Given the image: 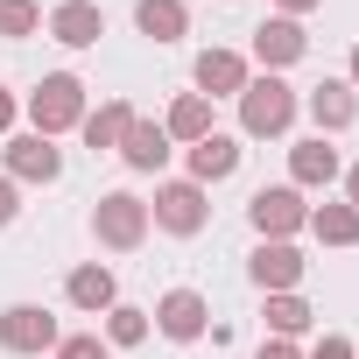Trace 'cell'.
I'll use <instances>...</instances> for the list:
<instances>
[{
  "instance_id": "1",
  "label": "cell",
  "mask_w": 359,
  "mask_h": 359,
  "mask_svg": "<svg viewBox=\"0 0 359 359\" xmlns=\"http://www.w3.org/2000/svg\"><path fill=\"white\" fill-rule=\"evenodd\" d=\"M29 120H36V134H43V141H50V134H64V127H78V120H85V85H78L71 71L43 78V85L29 92Z\"/></svg>"
},
{
  "instance_id": "2",
  "label": "cell",
  "mask_w": 359,
  "mask_h": 359,
  "mask_svg": "<svg viewBox=\"0 0 359 359\" xmlns=\"http://www.w3.org/2000/svg\"><path fill=\"white\" fill-rule=\"evenodd\" d=\"M240 120H247V134H289V120H296V92L268 71V78H247V92H240Z\"/></svg>"
},
{
  "instance_id": "3",
  "label": "cell",
  "mask_w": 359,
  "mask_h": 359,
  "mask_svg": "<svg viewBox=\"0 0 359 359\" xmlns=\"http://www.w3.org/2000/svg\"><path fill=\"white\" fill-rule=\"evenodd\" d=\"M92 226H99V240L106 247H141L148 240V205L141 198H127V191H113V198H99V212H92Z\"/></svg>"
},
{
  "instance_id": "4",
  "label": "cell",
  "mask_w": 359,
  "mask_h": 359,
  "mask_svg": "<svg viewBox=\"0 0 359 359\" xmlns=\"http://www.w3.org/2000/svg\"><path fill=\"white\" fill-rule=\"evenodd\" d=\"M0 345H8V352H50V345H57V317H50L43 303L0 310Z\"/></svg>"
},
{
  "instance_id": "5",
  "label": "cell",
  "mask_w": 359,
  "mask_h": 359,
  "mask_svg": "<svg viewBox=\"0 0 359 359\" xmlns=\"http://www.w3.org/2000/svg\"><path fill=\"white\" fill-rule=\"evenodd\" d=\"M155 226L162 233H198L205 226V184H162L155 191Z\"/></svg>"
},
{
  "instance_id": "6",
  "label": "cell",
  "mask_w": 359,
  "mask_h": 359,
  "mask_svg": "<svg viewBox=\"0 0 359 359\" xmlns=\"http://www.w3.org/2000/svg\"><path fill=\"white\" fill-rule=\"evenodd\" d=\"M247 219L261 226V240H282V233H296V226H303V198H296L289 184H275V191H254Z\"/></svg>"
},
{
  "instance_id": "7",
  "label": "cell",
  "mask_w": 359,
  "mask_h": 359,
  "mask_svg": "<svg viewBox=\"0 0 359 359\" xmlns=\"http://www.w3.org/2000/svg\"><path fill=\"white\" fill-rule=\"evenodd\" d=\"M247 275H254L261 289H275V296H282V289L303 275V254H296L289 240H261V247H254V261H247Z\"/></svg>"
},
{
  "instance_id": "8",
  "label": "cell",
  "mask_w": 359,
  "mask_h": 359,
  "mask_svg": "<svg viewBox=\"0 0 359 359\" xmlns=\"http://www.w3.org/2000/svg\"><path fill=\"white\" fill-rule=\"evenodd\" d=\"M155 324H162V338H184V345H191V338L205 331V296H198V289H169V296L155 303Z\"/></svg>"
},
{
  "instance_id": "9",
  "label": "cell",
  "mask_w": 359,
  "mask_h": 359,
  "mask_svg": "<svg viewBox=\"0 0 359 359\" xmlns=\"http://www.w3.org/2000/svg\"><path fill=\"white\" fill-rule=\"evenodd\" d=\"M50 36H57V43H71V50H92V43L106 36V15L92 8V0H64V8L50 15Z\"/></svg>"
},
{
  "instance_id": "10",
  "label": "cell",
  "mask_w": 359,
  "mask_h": 359,
  "mask_svg": "<svg viewBox=\"0 0 359 359\" xmlns=\"http://www.w3.org/2000/svg\"><path fill=\"white\" fill-rule=\"evenodd\" d=\"M8 169H15V176H29V184H57L64 155H57L43 134H15V141H8Z\"/></svg>"
},
{
  "instance_id": "11",
  "label": "cell",
  "mask_w": 359,
  "mask_h": 359,
  "mask_svg": "<svg viewBox=\"0 0 359 359\" xmlns=\"http://www.w3.org/2000/svg\"><path fill=\"white\" fill-rule=\"evenodd\" d=\"M303 50H310V36H303V29H296L289 15H282V22H261V29H254V57H261L268 71H282V64H296Z\"/></svg>"
},
{
  "instance_id": "12",
  "label": "cell",
  "mask_w": 359,
  "mask_h": 359,
  "mask_svg": "<svg viewBox=\"0 0 359 359\" xmlns=\"http://www.w3.org/2000/svg\"><path fill=\"white\" fill-rule=\"evenodd\" d=\"M233 169H240V141L233 134L191 141V184H219V176H233Z\"/></svg>"
},
{
  "instance_id": "13",
  "label": "cell",
  "mask_w": 359,
  "mask_h": 359,
  "mask_svg": "<svg viewBox=\"0 0 359 359\" xmlns=\"http://www.w3.org/2000/svg\"><path fill=\"white\" fill-rule=\"evenodd\" d=\"M198 85H205L212 99H240V92H247V64H240L233 50H205V57H198Z\"/></svg>"
},
{
  "instance_id": "14",
  "label": "cell",
  "mask_w": 359,
  "mask_h": 359,
  "mask_svg": "<svg viewBox=\"0 0 359 359\" xmlns=\"http://www.w3.org/2000/svg\"><path fill=\"white\" fill-rule=\"evenodd\" d=\"M352 113H359V99H352V85H331V78H324V85L310 92V120H317L324 134H338V127H352Z\"/></svg>"
},
{
  "instance_id": "15",
  "label": "cell",
  "mask_w": 359,
  "mask_h": 359,
  "mask_svg": "<svg viewBox=\"0 0 359 359\" xmlns=\"http://www.w3.org/2000/svg\"><path fill=\"white\" fill-rule=\"evenodd\" d=\"M120 155H127V169H162V162H169V134L148 127V120H134V127L120 134Z\"/></svg>"
},
{
  "instance_id": "16",
  "label": "cell",
  "mask_w": 359,
  "mask_h": 359,
  "mask_svg": "<svg viewBox=\"0 0 359 359\" xmlns=\"http://www.w3.org/2000/svg\"><path fill=\"white\" fill-rule=\"evenodd\" d=\"M289 169H296V184H331V176H338V148L317 134V141H303V148L289 155Z\"/></svg>"
},
{
  "instance_id": "17",
  "label": "cell",
  "mask_w": 359,
  "mask_h": 359,
  "mask_svg": "<svg viewBox=\"0 0 359 359\" xmlns=\"http://www.w3.org/2000/svg\"><path fill=\"white\" fill-rule=\"evenodd\" d=\"M134 22H141V36L176 43V36H184V0H141V8H134Z\"/></svg>"
},
{
  "instance_id": "18",
  "label": "cell",
  "mask_w": 359,
  "mask_h": 359,
  "mask_svg": "<svg viewBox=\"0 0 359 359\" xmlns=\"http://www.w3.org/2000/svg\"><path fill=\"white\" fill-rule=\"evenodd\" d=\"M134 127V106L127 99H113V106H99V113H85V141L92 148H120V134Z\"/></svg>"
},
{
  "instance_id": "19",
  "label": "cell",
  "mask_w": 359,
  "mask_h": 359,
  "mask_svg": "<svg viewBox=\"0 0 359 359\" xmlns=\"http://www.w3.org/2000/svg\"><path fill=\"white\" fill-rule=\"evenodd\" d=\"M162 134H184V141H205V134H212V106H205V92L176 99V106H169V127H162Z\"/></svg>"
},
{
  "instance_id": "20",
  "label": "cell",
  "mask_w": 359,
  "mask_h": 359,
  "mask_svg": "<svg viewBox=\"0 0 359 359\" xmlns=\"http://www.w3.org/2000/svg\"><path fill=\"white\" fill-rule=\"evenodd\" d=\"M71 303L78 310H113V275L106 268H78L71 275Z\"/></svg>"
},
{
  "instance_id": "21",
  "label": "cell",
  "mask_w": 359,
  "mask_h": 359,
  "mask_svg": "<svg viewBox=\"0 0 359 359\" xmlns=\"http://www.w3.org/2000/svg\"><path fill=\"white\" fill-rule=\"evenodd\" d=\"M310 226H317L324 247H352V240H359V212H352V205H324Z\"/></svg>"
},
{
  "instance_id": "22",
  "label": "cell",
  "mask_w": 359,
  "mask_h": 359,
  "mask_svg": "<svg viewBox=\"0 0 359 359\" xmlns=\"http://www.w3.org/2000/svg\"><path fill=\"white\" fill-rule=\"evenodd\" d=\"M141 338H148V310L113 303V317H106V345H141Z\"/></svg>"
},
{
  "instance_id": "23",
  "label": "cell",
  "mask_w": 359,
  "mask_h": 359,
  "mask_svg": "<svg viewBox=\"0 0 359 359\" xmlns=\"http://www.w3.org/2000/svg\"><path fill=\"white\" fill-rule=\"evenodd\" d=\"M36 29H43L36 0H0V36H36Z\"/></svg>"
},
{
  "instance_id": "24",
  "label": "cell",
  "mask_w": 359,
  "mask_h": 359,
  "mask_svg": "<svg viewBox=\"0 0 359 359\" xmlns=\"http://www.w3.org/2000/svg\"><path fill=\"white\" fill-rule=\"evenodd\" d=\"M268 324H275L282 338H296V331L310 324V303H296V296H268Z\"/></svg>"
},
{
  "instance_id": "25",
  "label": "cell",
  "mask_w": 359,
  "mask_h": 359,
  "mask_svg": "<svg viewBox=\"0 0 359 359\" xmlns=\"http://www.w3.org/2000/svg\"><path fill=\"white\" fill-rule=\"evenodd\" d=\"M57 359H106V338H57Z\"/></svg>"
},
{
  "instance_id": "26",
  "label": "cell",
  "mask_w": 359,
  "mask_h": 359,
  "mask_svg": "<svg viewBox=\"0 0 359 359\" xmlns=\"http://www.w3.org/2000/svg\"><path fill=\"white\" fill-rule=\"evenodd\" d=\"M310 359H352V345H345V338H338V331H331V338H324V345H317V352H310Z\"/></svg>"
},
{
  "instance_id": "27",
  "label": "cell",
  "mask_w": 359,
  "mask_h": 359,
  "mask_svg": "<svg viewBox=\"0 0 359 359\" xmlns=\"http://www.w3.org/2000/svg\"><path fill=\"white\" fill-rule=\"evenodd\" d=\"M8 219H15V184L0 176V226H8Z\"/></svg>"
},
{
  "instance_id": "28",
  "label": "cell",
  "mask_w": 359,
  "mask_h": 359,
  "mask_svg": "<svg viewBox=\"0 0 359 359\" xmlns=\"http://www.w3.org/2000/svg\"><path fill=\"white\" fill-rule=\"evenodd\" d=\"M8 127H15V99H8V92H0V134H8Z\"/></svg>"
},
{
  "instance_id": "29",
  "label": "cell",
  "mask_w": 359,
  "mask_h": 359,
  "mask_svg": "<svg viewBox=\"0 0 359 359\" xmlns=\"http://www.w3.org/2000/svg\"><path fill=\"white\" fill-rule=\"evenodd\" d=\"M282 8H289V22H296V15H310V8H317V0H282Z\"/></svg>"
},
{
  "instance_id": "30",
  "label": "cell",
  "mask_w": 359,
  "mask_h": 359,
  "mask_svg": "<svg viewBox=\"0 0 359 359\" xmlns=\"http://www.w3.org/2000/svg\"><path fill=\"white\" fill-rule=\"evenodd\" d=\"M261 359H296V352L289 345H261Z\"/></svg>"
},
{
  "instance_id": "31",
  "label": "cell",
  "mask_w": 359,
  "mask_h": 359,
  "mask_svg": "<svg viewBox=\"0 0 359 359\" xmlns=\"http://www.w3.org/2000/svg\"><path fill=\"white\" fill-rule=\"evenodd\" d=\"M345 191H352V212H359V169H352V176H345Z\"/></svg>"
},
{
  "instance_id": "32",
  "label": "cell",
  "mask_w": 359,
  "mask_h": 359,
  "mask_svg": "<svg viewBox=\"0 0 359 359\" xmlns=\"http://www.w3.org/2000/svg\"><path fill=\"white\" fill-rule=\"evenodd\" d=\"M352 92H359V50H352Z\"/></svg>"
}]
</instances>
